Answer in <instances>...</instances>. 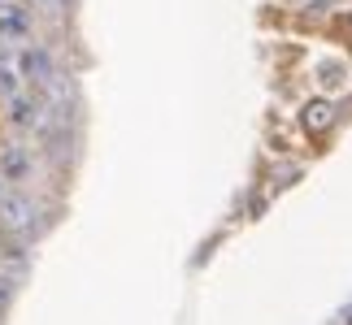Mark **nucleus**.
<instances>
[{
  "instance_id": "nucleus-1",
  "label": "nucleus",
  "mask_w": 352,
  "mask_h": 325,
  "mask_svg": "<svg viewBox=\"0 0 352 325\" xmlns=\"http://www.w3.org/2000/svg\"><path fill=\"white\" fill-rule=\"evenodd\" d=\"M39 230V204L31 191H5V200H0V234L22 243L31 239Z\"/></svg>"
},
{
  "instance_id": "nucleus-2",
  "label": "nucleus",
  "mask_w": 352,
  "mask_h": 325,
  "mask_svg": "<svg viewBox=\"0 0 352 325\" xmlns=\"http://www.w3.org/2000/svg\"><path fill=\"white\" fill-rule=\"evenodd\" d=\"M18 74H22V87H31V91L57 87V78H61L57 57H52V48H44V44H22L18 48Z\"/></svg>"
},
{
  "instance_id": "nucleus-3",
  "label": "nucleus",
  "mask_w": 352,
  "mask_h": 325,
  "mask_svg": "<svg viewBox=\"0 0 352 325\" xmlns=\"http://www.w3.org/2000/svg\"><path fill=\"white\" fill-rule=\"evenodd\" d=\"M35 178V152L26 143H5L0 147V182L9 191H22L26 182Z\"/></svg>"
},
{
  "instance_id": "nucleus-4",
  "label": "nucleus",
  "mask_w": 352,
  "mask_h": 325,
  "mask_svg": "<svg viewBox=\"0 0 352 325\" xmlns=\"http://www.w3.org/2000/svg\"><path fill=\"white\" fill-rule=\"evenodd\" d=\"M44 117H48V108L44 100H39V91H18V96H9L5 100V121L13 130H39L44 126Z\"/></svg>"
},
{
  "instance_id": "nucleus-5",
  "label": "nucleus",
  "mask_w": 352,
  "mask_h": 325,
  "mask_svg": "<svg viewBox=\"0 0 352 325\" xmlns=\"http://www.w3.org/2000/svg\"><path fill=\"white\" fill-rule=\"evenodd\" d=\"M35 35V9L26 0H5L0 5V39L9 44H31Z\"/></svg>"
},
{
  "instance_id": "nucleus-6",
  "label": "nucleus",
  "mask_w": 352,
  "mask_h": 325,
  "mask_svg": "<svg viewBox=\"0 0 352 325\" xmlns=\"http://www.w3.org/2000/svg\"><path fill=\"white\" fill-rule=\"evenodd\" d=\"M300 126H305L309 134H327V130L335 126V104H331L327 96L305 100V108H300Z\"/></svg>"
},
{
  "instance_id": "nucleus-7",
  "label": "nucleus",
  "mask_w": 352,
  "mask_h": 325,
  "mask_svg": "<svg viewBox=\"0 0 352 325\" xmlns=\"http://www.w3.org/2000/svg\"><path fill=\"white\" fill-rule=\"evenodd\" d=\"M18 91H26L22 87V74H18V52H5L0 48V96H18Z\"/></svg>"
},
{
  "instance_id": "nucleus-8",
  "label": "nucleus",
  "mask_w": 352,
  "mask_h": 325,
  "mask_svg": "<svg viewBox=\"0 0 352 325\" xmlns=\"http://www.w3.org/2000/svg\"><path fill=\"white\" fill-rule=\"evenodd\" d=\"M13 295H18V282H13L9 274H0V317L9 313V304H13Z\"/></svg>"
},
{
  "instance_id": "nucleus-9",
  "label": "nucleus",
  "mask_w": 352,
  "mask_h": 325,
  "mask_svg": "<svg viewBox=\"0 0 352 325\" xmlns=\"http://www.w3.org/2000/svg\"><path fill=\"white\" fill-rule=\"evenodd\" d=\"M31 9H44V13H65L70 9V0H26Z\"/></svg>"
},
{
  "instance_id": "nucleus-10",
  "label": "nucleus",
  "mask_w": 352,
  "mask_h": 325,
  "mask_svg": "<svg viewBox=\"0 0 352 325\" xmlns=\"http://www.w3.org/2000/svg\"><path fill=\"white\" fill-rule=\"evenodd\" d=\"M340 325H352V300H348V304L340 308Z\"/></svg>"
},
{
  "instance_id": "nucleus-11",
  "label": "nucleus",
  "mask_w": 352,
  "mask_h": 325,
  "mask_svg": "<svg viewBox=\"0 0 352 325\" xmlns=\"http://www.w3.org/2000/svg\"><path fill=\"white\" fill-rule=\"evenodd\" d=\"M5 191H9V186H5V182H0V200H5Z\"/></svg>"
},
{
  "instance_id": "nucleus-12",
  "label": "nucleus",
  "mask_w": 352,
  "mask_h": 325,
  "mask_svg": "<svg viewBox=\"0 0 352 325\" xmlns=\"http://www.w3.org/2000/svg\"><path fill=\"white\" fill-rule=\"evenodd\" d=\"M0 5H5V0H0Z\"/></svg>"
}]
</instances>
